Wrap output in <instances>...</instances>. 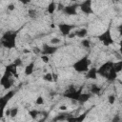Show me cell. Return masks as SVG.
Returning a JSON list of instances; mask_svg holds the SVG:
<instances>
[{
  "instance_id": "cell-1",
  "label": "cell",
  "mask_w": 122,
  "mask_h": 122,
  "mask_svg": "<svg viewBox=\"0 0 122 122\" xmlns=\"http://www.w3.org/2000/svg\"><path fill=\"white\" fill-rule=\"evenodd\" d=\"M16 36H17V31H7L3 34L1 38V44L4 48L10 50L15 48L16 44Z\"/></svg>"
},
{
  "instance_id": "cell-2",
  "label": "cell",
  "mask_w": 122,
  "mask_h": 122,
  "mask_svg": "<svg viewBox=\"0 0 122 122\" xmlns=\"http://www.w3.org/2000/svg\"><path fill=\"white\" fill-rule=\"evenodd\" d=\"M90 65H91V60L89 59V57L83 56L82 58H80L79 60H77L76 62H74V64L72 65V68L74 71H76L77 72H87L88 70L90 69Z\"/></svg>"
},
{
  "instance_id": "cell-3",
  "label": "cell",
  "mask_w": 122,
  "mask_h": 122,
  "mask_svg": "<svg viewBox=\"0 0 122 122\" xmlns=\"http://www.w3.org/2000/svg\"><path fill=\"white\" fill-rule=\"evenodd\" d=\"M82 90H83V87H80L78 90H76V88H74L73 86H71L69 89H67L64 92L63 95H64V97L69 98L71 100H76V101H78V98H79L80 94L82 93Z\"/></svg>"
},
{
  "instance_id": "cell-4",
  "label": "cell",
  "mask_w": 122,
  "mask_h": 122,
  "mask_svg": "<svg viewBox=\"0 0 122 122\" xmlns=\"http://www.w3.org/2000/svg\"><path fill=\"white\" fill-rule=\"evenodd\" d=\"M98 39L99 41L104 45V46H111L114 43V40L112 36V32L110 29H107L106 30H104L101 34L98 35Z\"/></svg>"
},
{
  "instance_id": "cell-5",
  "label": "cell",
  "mask_w": 122,
  "mask_h": 122,
  "mask_svg": "<svg viewBox=\"0 0 122 122\" xmlns=\"http://www.w3.org/2000/svg\"><path fill=\"white\" fill-rule=\"evenodd\" d=\"M13 75L8 71H5L4 74L2 75L1 77V80H0V83L2 85V87L5 89V90H9L12 85H13V79H12Z\"/></svg>"
},
{
  "instance_id": "cell-6",
  "label": "cell",
  "mask_w": 122,
  "mask_h": 122,
  "mask_svg": "<svg viewBox=\"0 0 122 122\" xmlns=\"http://www.w3.org/2000/svg\"><path fill=\"white\" fill-rule=\"evenodd\" d=\"M112 65H113V62L112 61H107L105 63H103L98 69H97V72H98V75L102 76V77H107V75L109 74L111 69L112 68Z\"/></svg>"
},
{
  "instance_id": "cell-7",
  "label": "cell",
  "mask_w": 122,
  "mask_h": 122,
  "mask_svg": "<svg viewBox=\"0 0 122 122\" xmlns=\"http://www.w3.org/2000/svg\"><path fill=\"white\" fill-rule=\"evenodd\" d=\"M79 9L82 12L85 14H92L93 10H92V0H84L79 4Z\"/></svg>"
},
{
  "instance_id": "cell-8",
  "label": "cell",
  "mask_w": 122,
  "mask_h": 122,
  "mask_svg": "<svg viewBox=\"0 0 122 122\" xmlns=\"http://www.w3.org/2000/svg\"><path fill=\"white\" fill-rule=\"evenodd\" d=\"M57 27L60 32L64 36H68L71 31H73V29H75V25H71L68 23H59Z\"/></svg>"
},
{
  "instance_id": "cell-9",
  "label": "cell",
  "mask_w": 122,
  "mask_h": 122,
  "mask_svg": "<svg viewBox=\"0 0 122 122\" xmlns=\"http://www.w3.org/2000/svg\"><path fill=\"white\" fill-rule=\"evenodd\" d=\"M57 50H58V47H57V46L44 44L43 47H42L41 54H44V55H51V54L55 53V52L57 51Z\"/></svg>"
},
{
  "instance_id": "cell-10",
  "label": "cell",
  "mask_w": 122,
  "mask_h": 122,
  "mask_svg": "<svg viewBox=\"0 0 122 122\" xmlns=\"http://www.w3.org/2000/svg\"><path fill=\"white\" fill-rule=\"evenodd\" d=\"M14 94H15V91H10V92H8L5 95H3V96L1 97V99H0V103H1V107H2V109H5V108H6L8 102L14 96Z\"/></svg>"
},
{
  "instance_id": "cell-11",
  "label": "cell",
  "mask_w": 122,
  "mask_h": 122,
  "mask_svg": "<svg viewBox=\"0 0 122 122\" xmlns=\"http://www.w3.org/2000/svg\"><path fill=\"white\" fill-rule=\"evenodd\" d=\"M79 7V5L74 4V5H68L65 6L64 10H62L66 15H76L77 13V8Z\"/></svg>"
},
{
  "instance_id": "cell-12",
  "label": "cell",
  "mask_w": 122,
  "mask_h": 122,
  "mask_svg": "<svg viewBox=\"0 0 122 122\" xmlns=\"http://www.w3.org/2000/svg\"><path fill=\"white\" fill-rule=\"evenodd\" d=\"M86 78L87 79H92V80H95L97 79V76H98V72H97V69L94 68V67H92L88 70V71L86 72L85 74Z\"/></svg>"
},
{
  "instance_id": "cell-13",
  "label": "cell",
  "mask_w": 122,
  "mask_h": 122,
  "mask_svg": "<svg viewBox=\"0 0 122 122\" xmlns=\"http://www.w3.org/2000/svg\"><path fill=\"white\" fill-rule=\"evenodd\" d=\"M17 66L12 62V63H10V64H9L7 67H6V71H10L12 75H13V77H18V72H17Z\"/></svg>"
},
{
  "instance_id": "cell-14",
  "label": "cell",
  "mask_w": 122,
  "mask_h": 122,
  "mask_svg": "<svg viewBox=\"0 0 122 122\" xmlns=\"http://www.w3.org/2000/svg\"><path fill=\"white\" fill-rule=\"evenodd\" d=\"M34 69H35V64H34V62L29 63V64L25 67V69H24V73H25V75H27V76L31 75V74L33 73V71H34Z\"/></svg>"
},
{
  "instance_id": "cell-15",
  "label": "cell",
  "mask_w": 122,
  "mask_h": 122,
  "mask_svg": "<svg viewBox=\"0 0 122 122\" xmlns=\"http://www.w3.org/2000/svg\"><path fill=\"white\" fill-rule=\"evenodd\" d=\"M117 74H118V73L115 71V70H114L113 68H112L111 71H110V72H109V74H108L107 77H106L107 81H108V82H113V81L117 78Z\"/></svg>"
},
{
  "instance_id": "cell-16",
  "label": "cell",
  "mask_w": 122,
  "mask_h": 122,
  "mask_svg": "<svg viewBox=\"0 0 122 122\" xmlns=\"http://www.w3.org/2000/svg\"><path fill=\"white\" fill-rule=\"evenodd\" d=\"M74 33H75V36L76 37H79V38H86V36L88 35V30L85 29V28H82L80 30H74Z\"/></svg>"
},
{
  "instance_id": "cell-17",
  "label": "cell",
  "mask_w": 122,
  "mask_h": 122,
  "mask_svg": "<svg viewBox=\"0 0 122 122\" xmlns=\"http://www.w3.org/2000/svg\"><path fill=\"white\" fill-rule=\"evenodd\" d=\"M91 97H92V93H91V92H82V93L80 94V96H79L77 102H79V103H81V104H82V103H85V102H87Z\"/></svg>"
},
{
  "instance_id": "cell-18",
  "label": "cell",
  "mask_w": 122,
  "mask_h": 122,
  "mask_svg": "<svg viewBox=\"0 0 122 122\" xmlns=\"http://www.w3.org/2000/svg\"><path fill=\"white\" fill-rule=\"evenodd\" d=\"M56 10H57V4H56L54 1H51V2L48 5V8H47L48 13H49V14H53Z\"/></svg>"
},
{
  "instance_id": "cell-19",
  "label": "cell",
  "mask_w": 122,
  "mask_h": 122,
  "mask_svg": "<svg viewBox=\"0 0 122 122\" xmlns=\"http://www.w3.org/2000/svg\"><path fill=\"white\" fill-rule=\"evenodd\" d=\"M90 92L92 94H99L101 92V88L95 84H92L91 86V90H90Z\"/></svg>"
},
{
  "instance_id": "cell-20",
  "label": "cell",
  "mask_w": 122,
  "mask_h": 122,
  "mask_svg": "<svg viewBox=\"0 0 122 122\" xmlns=\"http://www.w3.org/2000/svg\"><path fill=\"white\" fill-rule=\"evenodd\" d=\"M71 115H69V114H67V113H59V114H57V115L53 118V120H54V121H63V120H67L68 117L71 116Z\"/></svg>"
},
{
  "instance_id": "cell-21",
  "label": "cell",
  "mask_w": 122,
  "mask_h": 122,
  "mask_svg": "<svg viewBox=\"0 0 122 122\" xmlns=\"http://www.w3.org/2000/svg\"><path fill=\"white\" fill-rule=\"evenodd\" d=\"M112 68L115 70V71L117 73H119L121 71H122V59L117 61V62H113V65H112Z\"/></svg>"
},
{
  "instance_id": "cell-22",
  "label": "cell",
  "mask_w": 122,
  "mask_h": 122,
  "mask_svg": "<svg viewBox=\"0 0 122 122\" xmlns=\"http://www.w3.org/2000/svg\"><path fill=\"white\" fill-rule=\"evenodd\" d=\"M43 79L47 82H53V77H52V73L51 72H46L43 75Z\"/></svg>"
},
{
  "instance_id": "cell-23",
  "label": "cell",
  "mask_w": 122,
  "mask_h": 122,
  "mask_svg": "<svg viewBox=\"0 0 122 122\" xmlns=\"http://www.w3.org/2000/svg\"><path fill=\"white\" fill-rule=\"evenodd\" d=\"M29 114H30V116L32 119H36L37 116L40 114V112L37 111V110H31V111L29 112Z\"/></svg>"
},
{
  "instance_id": "cell-24",
  "label": "cell",
  "mask_w": 122,
  "mask_h": 122,
  "mask_svg": "<svg viewBox=\"0 0 122 122\" xmlns=\"http://www.w3.org/2000/svg\"><path fill=\"white\" fill-rule=\"evenodd\" d=\"M28 14H29V16H30L31 19H35V18L37 17V11H36V10H34V9H30Z\"/></svg>"
},
{
  "instance_id": "cell-25",
  "label": "cell",
  "mask_w": 122,
  "mask_h": 122,
  "mask_svg": "<svg viewBox=\"0 0 122 122\" xmlns=\"http://www.w3.org/2000/svg\"><path fill=\"white\" fill-rule=\"evenodd\" d=\"M81 45H82L84 48H86V49H89V48L91 47V41H90L89 39L83 38V39H82V41H81Z\"/></svg>"
},
{
  "instance_id": "cell-26",
  "label": "cell",
  "mask_w": 122,
  "mask_h": 122,
  "mask_svg": "<svg viewBox=\"0 0 122 122\" xmlns=\"http://www.w3.org/2000/svg\"><path fill=\"white\" fill-rule=\"evenodd\" d=\"M50 43H51V45L56 46V45H58V44H60V43H61V40H60L58 37H53V38H51V39Z\"/></svg>"
},
{
  "instance_id": "cell-27",
  "label": "cell",
  "mask_w": 122,
  "mask_h": 122,
  "mask_svg": "<svg viewBox=\"0 0 122 122\" xmlns=\"http://www.w3.org/2000/svg\"><path fill=\"white\" fill-rule=\"evenodd\" d=\"M115 99H116V97H115L114 94H111V95H109V96H108V102H109V104L113 105L114 102H115Z\"/></svg>"
},
{
  "instance_id": "cell-28",
  "label": "cell",
  "mask_w": 122,
  "mask_h": 122,
  "mask_svg": "<svg viewBox=\"0 0 122 122\" xmlns=\"http://www.w3.org/2000/svg\"><path fill=\"white\" fill-rule=\"evenodd\" d=\"M18 111H19V110H18L17 107H16V108H11V109H10V117H12V118L15 117V116L18 114Z\"/></svg>"
},
{
  "instance_id": "cell-29",
  "label": "cell",
  "mask_w": 122,
  "mask_h": 122,
  "mask_svg": "<svg viewBox=\"0 0 122 122\" xmlns=\"http://www.w3.org/2000/svg\"><path fill=\"white\" fill-rule=\"evenodd\" d=\"M35 103H36L37 105H43V104H44V98H43L42 96H38V97L36 98V100H35Z\"/></svg>"
},
{
  "instance_id": "cell-30",
  "label": "cell",
  "mask_w": 122,
  "mask_h": 122,
  "mask_svg": "<svg viewBox=\"0 0 122 122\" xmlns=\"http://www.w3.org/2000/svg\"><path fill=\"white\" fill-rule=\"evenodd\" d=\"M13 63L17 66V67H20V66H22V60H21V58H16V59H14V61H13Z\"/></svg>"
},
{
  "instance_id": "cell-31",
  "label": "cell",
  "mask_w": 122,
  "mask_h": 122,
  "mask_svg": "<svg viewBox=\"0 0 122 122\" xmlns=\"http://www.w3.org/2000/svg\"><path fill=\"white\" fill-rule=\"evenodd\" d=\"M41 60H42L44 63H49V60H50L49 55H44V54H42V55H41Z\"/></svg>"
},
{
  "instance_id": "cell-32",
  "label": "cell",
  "mask_w": 122,
  "mask_h": 122,
  "mask_svg": "<svg viewBox=\"0 0 122 122\" xmlns=\"http://www.w3.org/2000/svg\"><path fill=\"white\" fill-rule=\"evenodd\" d=\"M7 9H8V10H10V11H12L14 9H15V5L14 4H9L8 5V7H7Z\"/></svg>"
},
{
  "instance_id": "cell-33",
  "label": "cell",
  "mask_w": 122,
  "mask_h": 122,
  "mask_svg": "<svg viewBox=\"0 0 122 122\" xmlns=\"http://www.w3.org/2000/svg\"><path fill=\"white\" fill-rule=\"evenodd\" d=\"M52 77H53V82H56L58 79V74H56L55 72H52Z\"/></svg>"
},
{
  "instance_id": "cell-34",
  "label": "cell",
  "mask_w": 122,
  "mask_h": 122,
  "mask_svg": "<svg viewBox=\"0 0 122 122\" xmlns=\"http://www.w3.org/2000/svg\"><path fill=\"white\" fill-rule=\"evenodd\" d=\"M19 2H21L22 4H24V5H27V4H29V3H30V1L31 0H18Z\"/></svg>"
},
{
  "instance_id": "cell-35",
  "label": "cell",
  "mask_w": 122,
  "mask_h": 122,
  "mask_svg": "<svg viewBox=\"0 0 122 122\" xmlns=\"http://www.w3.org/2000/svg\"><path fill=\"white\" fill-rule=\"evenodd\" d=\"M117 30H118V32H119V34H120V36H122V24H120V25L118 26V28H117Z\"/></svg>"
},
{
  "instance_id": "cell-36",
  "label": "cell",
  "mask_w": 122,
  "mask_h": 122,
  "mask_svg": "<svg viewBox=\"0 0 122 122\" xmlns=\"http://www.w3.org/2000/svg\"><path fill=\"white\" fill-rule=\"evenodd\" d=\"M59 110L60 111H67V106L66 105H61L59 107Z\"/></svg>"
},
{
  "instance_id": "cell-37",
  "label": "cell",
  "mask_w": 122,
  "mask_h": 122,
  "mask_svg": "<svg viewBox=\"0 0 122 122\" xmlns=\"http://www.w3.org/2000/svg\"><path fill=\"white\" fill-rule=\"evenodd\" d=\"M5 115L6 116H10V109H8L5 111Z\"/></svg>"
},
{
  "instance_id": "cell-38",
  "label": "cell",
  "mask_w": 122,
  "mask_h": 122,
  "mask_svg": "<svg viewBox=\"0 0 122 122\" xmlns=\"http://www.w3.org/2000/svg\"><path fill=\"white\" fill-rule=\"evenodd\" d=\"M119 46H120V48H119V51H120V53L122 54V40L120 41V44H119Z\"/></svg>"
}]
</instances>
